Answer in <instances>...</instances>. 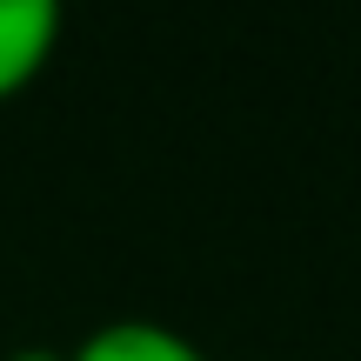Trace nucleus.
<instances>
[{
  "label": "nucleus",
  "instance_id": "1",
  "mask_svg": "<svg viewBox=\"0 0 361 361\" xmlns=\"http://www.w3.org/2000/svg\"><path fill=\"white\" fill-rule=\"evenodd\" d=\"M67 27V0H0V101L27 94L47 74Z\"/></svg>",
  "mask_w": 361,
  "mask_h": 361
},
{
  "label": "nucleus",
  "instance_id": "2",
  "mask_svg": "<svg viewBox=\"0 0 361 361\" xmlns=\"http://www.w3.org/2000/svg\"><path fill=\"white\" fill-rule=\"evenodd\" d=\"M67 361H207V348L188 341L180 328H168V322H141V314H128V322L87 328V335L67 348Z\"/></svg>",
  "mask_w": 361,
  "mask_h": 361
},
{
  "label": "nucleus",
  "instance_id": "3",
  "mask_svg": "<svg viewBox=\"0 0 361 361\" xmlns=\"http://www.w3.org/2000/svg\"><path fill=\"white\" fill-rule=\"evenodd\" d=\"M0 361H67V348H47V341H27V348H7Z\"/></svg>",
  "mask_w": 361,
  "mask_h": 361
}]
</instances>
